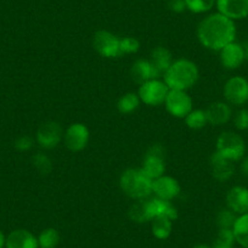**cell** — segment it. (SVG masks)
<instances>
[{
  "label": "cell",
  "mask_w": 248,
  "mask_h": 248,
  "mask_svg": "<svg viewBox=\"0 0 248 248\" xmlns=\"http://www.w3.org/2000/svg\"><path fill=\"white\" fill-rule=\"evenodd\" d=\"M197 38L202 46L213 51H220L236 39L235 21L221 14H211L200 22Z\"/></svg>",
  "instance_id": "cell-1"
},
{
  "label": "cell",
  "mask_w": 248,
  "mask_h": 248,
  "mask_svg": "<svg viewBox=\"0 0 248 248\" xmlns=\"http://www.w3.org/2000/svg\"><path fill=\"white\" fill-rule=\"evenodd\" d=\"M200 71L194 61L179 59L173 61L163 75V80L170 90H189L197 83Z\"/></svg>",
  "instance_id": "cell-2"
},
{
  "label": "cell",
  "mask_w": 248,
  "mask_h": 248,
  "mask_svg": "<svg viewBox=\"0 0 248 248\" xmlns=\"http://www.w3.org/2000/svg\"><path fill=\"white\" fill-rule=\"evenodd\" d=\"M119 186L124 195L132 200L147 199L152 194V179L141 168H129L122 173Z\"/></svg>",
  "instance_id": "cell-3"
},
{
  "label": "cell",
  "mask_w": 248,
  "mask_h": 248,
  "mask_svg": "<svg viewBox=\"0 0 248 248\" xmlns=\"http://www.w3.org/2000/svg\"><path fill=\"white\" fill-rule=\"evenodd\" d=\"M216 152L232 162L241 161L246 154V142L240 134L226 130L217 138Z\"/></svg>",
  "instance_id": "cell-4"
},
{
  "label": "cell",
  "mask_w": 248,
  "mask_h": 248,
  "mask_svg": "<svg viewBox=\"0 0 248 248\" xmlns=\"http://www.w3.org/2000/svg\"><path fill=\"white\" fill-rule=\"evenodd\" d=\"M169 93L168 85L162 79H151L140 84L138 95L140 101L147 106H159L163 105Z\"/></svg>",
  "instance_id": "cell-5"
},
{
  "label": "cell",
  "mask_w": 248,
  "mask_h": 248,
  "mask_svg": "<svg viewBox=\"0 0 248 248\" xmlns=\"http://www.w3.org/2000/svg\"><path fill=\"white\" fill-rule=\"evenodd\" d=\"M141 169L149 178H159L166 171V150L162 145H154L145 154Z\"/></svg>",
  "instance_id": "cell-6"
},
{
  "label": "cell",
  "mask_w": 248,
  "mask_h": 248,
  "mask_svg": "<svg viewBox=\"0 0 248 248\" xmlns=\"http://www.w3.org/2000/svg\"><path fill=\"white\" fill-rule=\"evenodd\" d=\"M223 94L229 105L243 106L248 102V79L242 76L229 78L224 84Z\"/></svg>",
  "instance_id": "cell-7"
},
{
  "label": "cell",
  "mask_w": 248,
  "mask_h": 248,
  "mask_svg": "<svg viewBox=\"0 0 248 248\" xmlns=\"http://www.w3.org/2000/svg\"><path fill=\"white\" fill-rule=\"evenodd\" d=\"M167 112L175 118H185L192 111V99L187 92L169 89L164 101Z\"/></svg>",
  "instance_id": "cell-8"
},
{
  "label": "cell",
  "mask_w": 248,
  "mask_h": 248,
  "mask_svg": "<svg viewBox=\"0 0 248 248\" xmlns=\"http://www.w3.org/2000/svg\"><path fill=\"white\" fill-rule=\"evenodd\" d=\"M35 139L42 149H55L63 140V129H62L61 124L55 121L44 122L37 129Z\"/></svg>",
  "instance_id": "cell-9"
},
{
  "label": "cell",
  "mask_w": 248,
  "mask_h": 248,
  "mask_svg": "<svg viewBox=\"0 0 248 248\" xmlns=\"http://www.w3.org/2000/svg\"><path fill=\"white\" fill-rule=\"evenodd\" d=\"M119 39L109 31H97L93 38V46L95 51L102 57L106 59H114V57L121 56V50H119Z\"/></svg>",
  "instance_id": "cell-10"
},
{
  "label": "cell",
  "mask_w": 248,
  "mask_h": 248,
  "mask_svg": "<svg viewBox=\"0 0 248 248\" xmlns=\"http://www.w3.org/2000/svg\"><path fill=\"white\" fill-rule=\"evenodd\" d=\"M90 133L83 123H73L63 133V144L71 152H80L88 146Z\"/></svg>",
  "instance_id": "cell-11"
},
{
  "label": "cell",
  "mask_w": 248,
  "mask_h": 248,
  "mask_svg": "<svg viewBox=\"0 0 248 248\" xmlns=\"http://www.w3.org/2000/svg\"><path fill=\"white\" fill-rule=\"evenodd\" d=\"M181 186L175 178L163 174L152 180V194L166 201H173L180 195Z\"/></svg>",
  "instance_id": "cell-12"
},
{
  "label": "cell",
  "mask_w": 248,
  "mask_h": 248,
  "mask_svg": "<svg viewBox=\"0 0 248 248\" xmlns=\"http://www.w3.org/2000/svg\"><path fill=\"white\" fill-rule=\"evenodd\" d=\"M221 65L226 70H237L246 60L243 45L237 42H232L220 50Z\"/></svg>",
  "instance_id": "cell-13"
},
{
  "label": "cell",
  "mask_w": 248,
  "mask_h": 248,
  "mask_svg": "<svg viewBox=\"0 0 248 248\" xmlns=\"http://www.w3.org/2000/svg\"><path fill=\"white\" fill-rule=\"evenodd\" d=\"M216 5L219 14L232 21L248 17V0H217Z\"/></svg>",
  "instance_id": "cell-14"
},
{
  "label": "cell",
  "mask_w": 248,
  "mask_h": 248,
  "mask_svg": "<svg viewBox=\"0 0 248 248\" xmlns=\"http://www.w3.org/2000/svg\"><path fill=\"white\" fill-rule=\"evenodd\" d=\"M204 112H206L208 124L214 125V127L224 125V124L229 123L232 118V109H231L230 105L224 101L212 102L204 109Z\"/></svg>",
  "instance_id": "cell-15"
},
{
  "label": "cell",
  "mask_w": 248,
  "mask_h": 248,
  "mask_svg": "<svg viewBox=\"0 0 248 248\" xmlns=\"http://www.w3.org/2000/svg\"><path fill=\"white\" fill-rule=\"evenodd\" d=\"M226 207L237 216L248 213V189L245 186H233L225 197Z\"/></svg>",
  "instance_id": "cell-16"
},
{
  "label": "cell",
  "mask_w": 248,
  "mask_h": 248,
  "mask_svg": "<svg viewBox=\"0 0 248 248\" xmlns=\"http://www.w3.org/2000/svg\"><path fill=\"white\" fill-rule=\"evenodd\" d=\"M235 162L230 159L224 158L219 154L214 152L209 159V166H211V174L216 180L224 183V181L230 180L235 174Z\"/></svg>",
  "instance_id": "cell-17"
},
{
  "label": "cell",
  "mask_w": 248,
  "mask_h": 248,
  "mask_svg": "<svg viewBox=\"0 0 248 248\" xmlns=\"http://www.w3.org/2000/svg\"><path fill=\"white\" fill-rule=\"evenodd\" d=\"M130 76H132V79L139 85L147 82V80L158 79V78L162 77L149 60L142 59L137 60L133 63L132 68H130Z\"/></svg>",
  "instance_id": "cell-18"
},
{
  "label": "cell",
  "mask_w": 248,
  "mask_h": 248,
  "mask_svg": "<svg viewBox=\"0 0 248 248\" xmlns=\"http://www.w3.org/2000/svg\"><path fill=\"white\" fill-rule=\"evenodd\" d=\"M147 207H149L151 220L157 217H167L173 221L178 219V209L175 208L171 201H166V200L154 196L151 199H147Z\"/></svg>",
  "instance_id": "cell-19"
},
{
  "label": "cell",
  "mask_w": 248,
  "mask_h": 248,
  "mask_svg": "<svg viewBox=\"0 0 248 248\" xmlns=\"http://www.w3.org/2000/svg\"><path fill=\"white\" fill-rule=\"evenodd\" d=\"M6 248H39L38 237L26 229L11 231L6 237Z\"/></svg>",
  "instance_id": "cell-20"
},
{
  "label": "cell",
  "mask_w": 248,
  "mask_h": 248,
  "mask_svg": "<svg viewBox=\"0 0 248 248\" xmlns=\"http://www.w3.org/2000/svg\"><path fill=\"white\" fill-rule=\"evenodd\" d=\"M149 61L151 62L154 67L159 72V75L163 77L166 71L170 67L173 63V55L170 50L167 49L166 46H156L150 52Z\"/></svg>",
  "instance_id": "cell-21"
},
{
  "label": "cell",
  "mask_w": 248,
  "mask_h": 248,
  "mask_svg": "<svg viewBox=\"0 0 248 248\" xmlns=\"http://www.w3.org/2000/svg\"><path fill=\"white\" fill-rule=\"evenodd\" d=\"M128 217L134 223H147L151 221V217L149 213V207H147V199L138 200L137 202L130 206L129 211H128Z\"/></svg>",
  "instance_id": "cell-22"
},
{
  "label": "cell",
  "mask_w": 248,
  "mask_h": 248,
  "mask_svg": "<svg viewBox=\"0 0 248 248\" xmlns=\"http://www.w3.org/2000/svg\"><path fill=\"white\" fill-rule=\"evenodd\" d=\"M152 233L158 240H167L173 231V220L167 217H157L151 220Z\"/></svg>",
  "instance_id": "cell-23"
},
{
  "label": "cell",
  "mask_w": 248,
  "mask_h": 248,
  "mask_svg": "<svg viewBox=\"0 0 248 248\" xmlns=\"http://www.w3.org/2000/svg\"><path fill=\"white\" fill-rule=\"evenodd\" d=\"M140 104H141V101H140L138 93L129 92L119 97L118 101H117V109L122 114H130L137 111Z\"/></svg>",
  "instance_id": "cell-24"
},
{
  "label": "cell",
  "mask_w": 248,
  "mask_h": 248,
  "mask_svg": "<svg viewBox=\"0 0 248 248\" xmlns=\"http://www.w3.org/2000/svg\"><path fill=\"white\" fill-rule=\"evenodd\" d=\"M236 243L243 248H248V213L238 216L232 226Z\"/></svg>",
  "instance_id": "cell-25"
},
{
  "label": "cell",
  "mask_w": 248,
  "mask_h": 248,
  "mask_svg": "<svg viewBox=\"0 0 248 248\" xmlns=\"http://www.w3.org/2000/svg\"><path fill=\"white\" fill-rule=\"evenodd\" d=\"M60 232L55 228H46L38 236V243L40 248H56L59 246Z\"/></svg>",
  "instance_id": "cell-26"
},
{
  "label": "cell",
  "mask_w": 248,
  "mask_h": 248,
  "mask_svg": "<svg viewBox=\"0 0 248 248\" xmlns=\"http://www.w3.org/2000/svg\"><path fill=\"white\" fill-rule=\"evenodd\" d=\"M185 123L190 129L200 130L204 128L208 124L207 122V116L204 109H192L187 116L185 117Z\"/></svg>",
  "instance_id": "cell-27"
},
{
  "label": "cell",
  "mask_w": 248,
  "mask_h": 248,
  "mask_svg": "<svg viewBox=\"0 0 248 248\" xmlns=\"http://www.w3.org/2000/svg\"><path fill=\"white\" fill-rule=\"evenodd\" d=\"M32 163L37 171L42 175H49L52 170V161L44 152H38L32 157Z\"/></svg>",
  "instance_id": "cell-28"
},
{
  "label": "cell",
  "mask_w": 248,
  "mask_h": 248,
  "mask_svg": "<svg viewBox=\"0 0 248 248\" xmlns=\"http://www.w3.org/2000/svg\"><path fill=\"white\" fill-rule=\"evenodd\" d=\"M217 0H185L186 10L194 14L208 13L216 5Z\"/></svg>",
  "instance_id": "cell-29"
},
{
  "label": "cell",
  "mask_w": 248,
  "mask_h": 248,
  "mask_svg": "<svg viewBox=\"0 0 248 248\" xmlns=\"http://www.w3.org/2000/svg\"><path fill=\"white\" fill-rule=\"evenodd\" d=\"M237 217V214H235L226 207L225 209H221L217 214V225L219 226V229H232Z\"/></svg>",
  "instance_id": "cell-30"
},
{
  "label": "cell",
  "mask_w": 248,
  "mask_h": 248,
  "mask_svg": "<svg viewBox=\"0 0 248 248\" xmlns=\"http://www.w3.org/2000/svg\"><path fill=\"white\" fill-rule=\"evenodd\" d=\"M121 55L137 54L140 50V42L134 37H124L119 39Z\"/></svg>",
  "instance_id": "cell-31"
},
{
  "label": "cell",
  "mask_w": 248,
  "mask_h": 248,
  "mask_svg": "<svg viewBox=\"0 0 248 248\" xmlns=\"http://www.w3.org/2000/svg\"><path fill=\"white\" fill-rule=\"evenodd\" d=\"M233 125L237 130L243 132L248 129V109L241 108L233 116Z\"/></svg>",
  "instance_id": "cell-32"
},
{
  "label": "cell",
  "mask_w": 248,
  "mask_h": 248,
  "mask_svg": "<svg viewBox=\"0 0 248 248\" xmlns=\"http://www.w3.org/2000/svg\"><path fill=\"white\" fill-rule=\"evenodd\" d=\"M33 145H34V140H33L31 137H27V135L20 137L15 141L16 150H18V151L21 152L30 151V150L33 147Z\"/></svg>",
  "instance_id": "cell-33"
},
{
  "label": "cell",
  "mask_w": 248,
  "mask_h": 248,
  "mask_svg": "<svg viewBox=\"0 0 248 248\" xmlns=\"http://www.w3.org/2000/svg\"><path fill=\"white\" fill-rule=\"evenodd\" d=\"M168 8L176 14H180L186 10L185 0H168Z\"/></svg>",
  "instance_id": "cell-34"
},
{
  "label": "cell",
  "mask_w": 248,
  "mask_h": 248,
  "mask_svg": "<svg viewBox=\"0 0 248 248\" xmlns=\"http://www.w3.org/2000/svg\"><path fill=\"white\" fill-rule=\"evenodd\" d=\"M240 169H241V173L248 178V156L243 157V158L241 159Z\"/></svg>",
  "instance_id": "cell-35"
},
{
  "label": "cell",
  "mask_w": 248,
  "mask_h": 248,
  "mask_svg": "<svg viewBox=\"0 0 248 248\" xmlns=\"http://www.w3.org/2000/svg\"><path fill=\"white\" fill-rule=\"evenodd\" d=\"M212 248H233V245H231V243H224V242H219V241H216Z\"/></svg>",
  "instance_id": "cell-36"
},
{
  "label": "cell",
  "mask_w": 248,
  "mask_h": 248,
  "mask_svg": "<svg viewBox=\"0 0 248 248\" xmlns=\"http://www.w3.org/2000/svg\"><path fill=\"white\" fill-rule=\"evenodd\" d=\"M5 242H6L5 235L3 233V231L0 230V248H4V246H5Z\"/></svg>",
  "instance_id": "cell-37"
},
{
  "label": "cell",
  "mask_w": 248,
  "mask_h": 248,
  "mask_svg": "<svg viewBox=\"0 0 248 248\" xmlns=\"http://www.w3.org/2000/svg\"><path fill=\"white\" fill-rule=\"evenodd\" d=\"M243 45V50H245V55H246V60L248 59V43H245Z\"/></svg>",
  "instance_id": "cell-38"
},
{
  "label": "cell",
  "mask_w": 248,
  "mask_h": 248,
  "mask_svg": "<svg viewBox=\"0 0 248 248\" xmlns=\"http://www.w3.org/2000/svg\"><path fill=\"white\" fill-rule=\"evenodd\" d=\"M194 248H212V247H209V246L207 245H196Z\"/></svg>",
  "instance_id": "cell-39"
}]
</instances>
